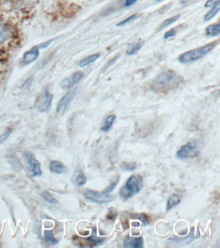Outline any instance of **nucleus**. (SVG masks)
<instances>
[{"label": "nucleus", "mask_w": 220, "mask_h": 248, "mask_svg": "<svg viewBox=\"0 0 220 248\" xmlns=\"http://www.w3.org/2000/svg\"><path fill=\"white\" fill-rule=\"evenodd\" d=\"M50 170L52 172L57 174H62L66 172L68 170L66 166L59 161L55 160L51 162Z\"/></svg>", "instance_id": "12"}, {"label": "nucleus", "mask_w": 220, "mask_h": 248, "mask_svg": "<svg viewBox=\"0 0 220 248\" xmlns=\"http://www.w3.org/2000/svg\"><path fill=\"white\" fill-rule=\"evenodd\" d=\"M45 239L46 241L51 242L52 244L59 243V242L56 239L53 232L51 231H46L45 232Z\"/></svg>", "instance_id": "24"}, {"label": "nucleus", "mask_w": 220, "mask_h": 248, "mask_svg": "<svg viewBox=\"0 0 220 248\" xmlns=\"http://www.w3.org/2000/svg\"><path fill=\"white\" fill-rule=\"evenodd\" d=\"M136 15H133L132 16H131L127 17V18L124 19V20L121 21V22H119V23H117V26L121 27L123 26V25H126L127 23H128L130 22V21H132L133 19H134L135 17H136Z\"/></svg>", "instance_id": "27"}, {"label": "nucleus", "mask_w": 220, "mask_h": 248, "mask_svg": "<svg viewBox=\"0 0 220 248\" xmlns=\"http://www.w3.org/2000/svg\"><path fill=\"white\" fill-rule=\"evenodd\" d=\"M74 182L77 186H82L87 182V178L82 170H77L74 174Z\"/></svg>", "instance_id": "13"}, {"label": "nucleus", "mask_w": 220, "mask_h": 248, "mask_svg": "<svg viewBox=\"0 0 220 248\" xmlns=\"http://www.w3.org/2000/svg\"><path fill=\"white\" fill-rule=\"evenodd\" d=\"M132 225L133 227H139L140 226V223L134 222L132 223Z\"/></svg>", "instance_id": "32"}, {"label": "nucleus", "mask_w": 220, "mask_h": 248, "mask_svg": "<svg viewBox=\"0 0 220 248\" xmlns=\"http://www.w3.org/2000/svg\"><path fill=\"white\" fill-rule=\"evenodd\" d=\"M40 46H34L29 51L25 53L23 58V62L25 64H29L34 62L38 58L39 54Z\"/></svg>", "instance_id": "11"}, {"label": "nucleus", "mask_w": 220, "mask_h": 248, "mask_svg": "<svg viewBox=\"0 0 220 248\" xmlns=\"http://www.w3.org/2000/svg\"><path fill=\"white\" fill-rule=\"evenodd\" d=\"M11 132H12V130L7 129L6 131L3 133V135L0 136V143H2L4 142L5 140H7V139H8L9 136H10Z\"/></svg>", "instance_id": "25"}, {"label": "nucleus", "mask_w": 220, "mask_h": 248, "mask_svg": "<svg viewBox=\"0 0 220 248\" xmlns=\"http://www.w3.org/2000/svg\"><path fill=\"white\" fill-rule=\"evenodd\" d=\"M53 95L49 92V91H44L38 100V109L40 112H45L49 110L51 106L52 101H53Z\"/></svg>", "instance_id": "7"}, {"label": "nucleus", "mask_w": 220, "mask_h": 248, "mask_svg": "<svg viewBox=\"0 0 220 248\" xmlns=\"http://www.w3.org/2000/svg\"><path fill=\"white\" fill-rule=\"evenodd\" d=\"M218 2H220V0H208L205 5V7L206 8L213 7V6L218 3Z\"/></svg>", "instance_id": "29"}, {"label": "nucleus", "mask_w": 220, "mask_h": 248, "mask_svg": "<svg viewBox=\"0 0 220 248\" xmlns=\"http://www.w3.org/2000/svg\"><path fill=\"white\" fill-rule=\"evenodd\" d=\"M138 0H126L125 3V7H130V6L134 5Z\"/></svg>", "instance_id": "31"}, {"label": "nucleus", "mask_w": 220, "mask_h": 248, "mask_svg": "<svg viewBox=\"0 0 220 248\" xmlns=\"http://www.w3.org/2000/svg\"><path fill=\"white\" fill-rule=\"evenodd\" d=\"M199 153L198 142L192 141L181 147L177 151L176 156L179 159L192 158L198 156Z\"/></svg>", "instance_id": "3"}, {"label": "nucleus", "mask_w": 220, "mask_h": 248, "mask_svg": "<svg viewBox=\"0 0 220 248\" xmlns=\"http://www.w3.org/2000/svg\"><path fill=\"white\" fill-rule=\"evenodd\" d=\"M206 34L208 36H216L220 34V24H214L209 25L206 29Z\"/></svg>", "instance_id": "15"}, {"label": "nucleus", "mask_w": 220, "mask_h": 248, "mask_svg": "<svg viewBox=\"0 0 220 248\" xmlns=\"http://www.w3.org/2000/svg\"><path fill=\"white\" fill-rule=\"evenodd\" d=\"M220 3L218 2V3L215 4L212 7L211 10L204 17V20L206 21H208L210 20V19L213 18L214 16L218 13V12L220 11Z\"/></svg>", "instance_id": "17"}, {"label": "nucleus", "mask_w": 220, "mask_h": 248, "mask_svg": "<svg viewBox=\"0 0 220 248\" xmlns=\"http://www.w3.org/2000/svg\"><path fill=\"white\" fill-rule=\"evenodd\" d=\"M76 94V89L71 91V92L67 93L61 99L57 106V113L62 114L66 110L67 107L72 102L74 99L75 95Z\"/></svg>", "instance_id": "8"}, {"label": "nucleus", "mask_w": 220, "mask_h": 248, "mask_svg": "<svg viewBox=\"0 0 220 248\" xmlns=\"http://www.w3.org/2000/svg\"><path fill=\"white\" fill-rule=\"evenodd\" d=\"M179 16H180L179 15L175 16L165 19V20L163 21V22L161 23V24L160 25V29H163L169 26V25H171L172 23H175V21H176L177 19H179Z\"/></svg>", "instance_id": "21"}, {"label": "nucleus", "mask_w": 220, "mask_h": 248, "mask_svg": "<svg viewBox=\"0 0 220 248\" xmlns=\"http://www.w3.org/2000/svg\"><path fill=\"white\" fill-rule=\"evenodd\" d=\"M176 34V31L175 29H172L165 33V35H164V38L169 39L172 38V37L175 36Z\"/></svg>", "instance_id": "28"}, {"label": "nucleus", "mask_w": 220, "mask_h": 248, "mask_svg": "<svg viewBox=\"0 0 220 248\" xmlns=\"http://www.w3.org/2000/svg\"><path fill=\"white\" fill-rule=\"evenodd\" d=\"M42 197H44V199L46 201L48 202L51 203H57L58 201L57 199H55L53 197V196H52L51 194H50L49 192L47 191H44L42 194Z\"/></svg>", "instance_id": "23"}, {"label": "nucleus", "mask_w": 220, "mask_h": 248, "mask_svg": "<svg viewBox=\"0 0 220 248\" xmlns=\"http://www.w3.org/2000/svg\"><path fill=\"white\" fill-rule=\"evenodd\" d=\"M24 156L28 161L32 176H40L42 174L41 164L38 162L34 155L30 152L24 153Z\"/></svg>", "instance_id": "6"}, {"label": "nucleus", "mask_w": 220, "mask_h": 248, "mask_svg": "<svg viewBox=\"0 0 220 248\" xmlns=\"http://www.w3.org/2000/svg\"><path fill=\"white\" fill-rule=\"evenodd\" d=\"M10 32L2 23H0V44H3L9 40Z\"/></svg>", "instance_id": "14"}, {"label": "nucleus", "mask_w": 220, "mask_h": 248, "mask_svg": "<svg viewBox=\"0 0 220 248\" xmlns=\"http://www.w3.org/2000/svg\"><path fill=\"white\" fill-rule=\"evenodd\" d=\"M132 195V197L139 193L144 187V180L143 178L138 174L131 176L127 180L126 184L123 186Z\"/></svg>", "instance_id": "5"}, {"label": "nucleus", "mask_w": 220, "mask_h": 248, "mask_svg": "<svg viewBox=\"0 0 220 248\" xmlns=\"http://www.w3.org/2000/svg\"><path fill=\"white\" fill-rule=\"evenodd\" d=\"M100 57V54H92L88 57L84 58V60H82V61L80 62V65L81 67H86V66H88L90 65V63H93L94 61H96L98 58Z\"/></svg>", "instance_id": "18"}, {"label": "nucleus", "mask_w": 220, "mask_h": 248, "mask_svg": "<svg viewBox=\"0 0 220 248\" xmlns=\"http://www.w3.org/2000/svg\"><path fill=\"white\" fill-rule=\"evenodd\" d=\"M84 73L82 72H77V73L73 74L70 77L67 78L61 81L60 83L61 88L64 89L72 88L75 84L81 80V79L84 77Z\"/></svg>", "instance_id": "9"}, {"label": "nucleus", "mask_w": 220, "mask_h": 248, "mask_svg": "<svg viewBox=\"0 0 220 248\" xmlns=\"http://www.w3.org/2000/svg\"><path fill=\"white\" fill-rule=\"evenodd\" d=\"M144 244V239L142 237H130L127 236L124 242L123 247L126 248H142Z\"/></svg>", "instance_id": "10"}, {"label": "nucleus", "mask_w": 220, "mask_h": 248, "mask_svg": "<svg viewBox=\"0 0 220 248\" xmlns=\"http://www.w3.org/2000/svg\"><path fill=\"white\" fill-rule=\"evenodd\" d=\"M179 75L173 71H166L160 74L151 84V89L156 93H166L177 88L182 83Z\"/></svg>", "instance_id": "1"}, {"label": "nucleus", "mask_w": 220, "mask_h": 248, "mask_svg": "<svg viewBox=\"0 0 220 248\" xmlns=\"http://www.w3.org/2000/svg\"><path fill=\"white\" fill-rule=\"evenodd\" d=\"M116 119V116L115 114H111L108 116L104 122L103 126L102 127V131L104 132H107L111 129L112 126H113L114 122H115Z\"/></svg>", "instance_id": "19"}, {"label": "nucleus", "mask_w": 220, "mask_h": 248, "mask_svg": "<svg viewBox=\"0 0 220 248\" xmlns=\"http://www.w3.org/2000/svg\"><path fill=\"white\" fill-rule=\"evenodd\" d=\"M119 178L118 179H116L115 182H113V183L110 184L109 187L107 188L105 190H104L103 193L109 194L110 192L113 191L114 189L116 187V186H117V183H118Z\"/></svg>", "instance_id": "26"}, {"label": "nucleus", "mask_w": 220, "mask_h": 248, "mask_svg": "<svg viewBox=\"0 0 220 248\" xmlns=\"http://www.w3.org/2000/svg\"><path fill=\"white\" fill-rule=\"evenodd\" d=\"M84 195L88 201L100 203V204L111 202L115 199V196L110 195L107 193H100V192L90 189L85 191Z\"/></svg>", "instance_id": "4"}, {"label": "nucleus", "mask_w": 220, "mask_h": 248, "mask_svg": "<svg viewBox=\"0 0 220 248\" xmlns=\"http://www.w3.org/2000/svg\"><path fill=\"white\" fill-rule=\"evenodd\" d=\"M121 167L124 171H133L136 170L137 165L134 162H123Z\"/></svg>", "instance_id": "20"}, {"label": "nucleus", "mask_w": 220, "mask_h": 248, "mask_svg": "<svg viewBox=\"0 0 220 248\" xmlns=\"http://www.w3.org/2000/svg\"><path fill=\"white\" fill-rule=\"evenodd\" d=\"M218 44V41H216V42L206 44L205 46H203L202 47L184 52V53L181 54V55L179 56V62L183 63H188L202 59V58L205 57L206 54L211 52L212 50L217 46Z\"/></svg>", "instance_id": "2"}, {"label": "nucleus", "mask_w": 220, "mask_h": 248, "mask_svg": "<svg viewBox=\"0 0 220 248\" xmlns=\"http://www.w3.org/2000/svg\"><path fill=\"white\" fill-rule=\"evenodd\" d=\"M180 203V199H179V196L174 194L169 197V200L167 201V210H170L173 207L176 206Z\"/></svg>", "instance_id": "16"}, {"label": "nucleus", "mask_w": 220, "mask_h": 248, "mask_svg": "<svg viewBox=\"0 0 220 248\" xmlns=\"http://www.w3.org/2000/svg\"><path fill=\"white\" fill-rule=\"evenodd\" d=\"M143 222V223H144V225H146L147 224H148V218L147 216L145 214H142L140 215V217L138 218Z\"/></svg>", "instance_id": "30"}, {"label": "nucleus", "mask_w": 220, "mask_h": 248, "mask_svg": "<svg viewBox=\"0 0 220 248\" xmlns=\"http://www.w3.org/2000/svg\"><path fill=\"white\" fill-rule=\"evenodd\" d=\"M142 42L136 43V44H134V46H131V47L127 50V54H128V55H132V54L136 53L137 52H138L139 50H140L141 47H142Z\"/></svg>", "instance_id": "22"}]
</instances>
